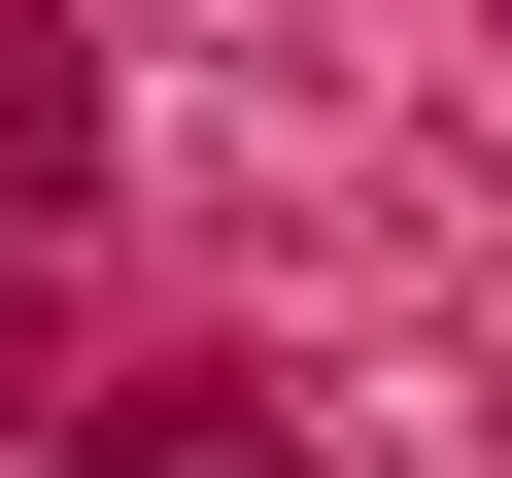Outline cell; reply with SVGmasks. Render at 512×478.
<instances>
[{
	"label": "cell",
	"instance_id": "cell-1",
	"mask_svg": "<svg viewBox=\"0 0 512 478\" xmlns=\"http://www.w3.org/2000/svg\"><path fill=\"white\" fill-rule=\"evenodd\" d=\"M69 478H342V444H308V410H274V376H137V410H103V444H69Z\"/></svg>",
	"mask_w": 512,
	"mask_h": 478
}]
</instances>
